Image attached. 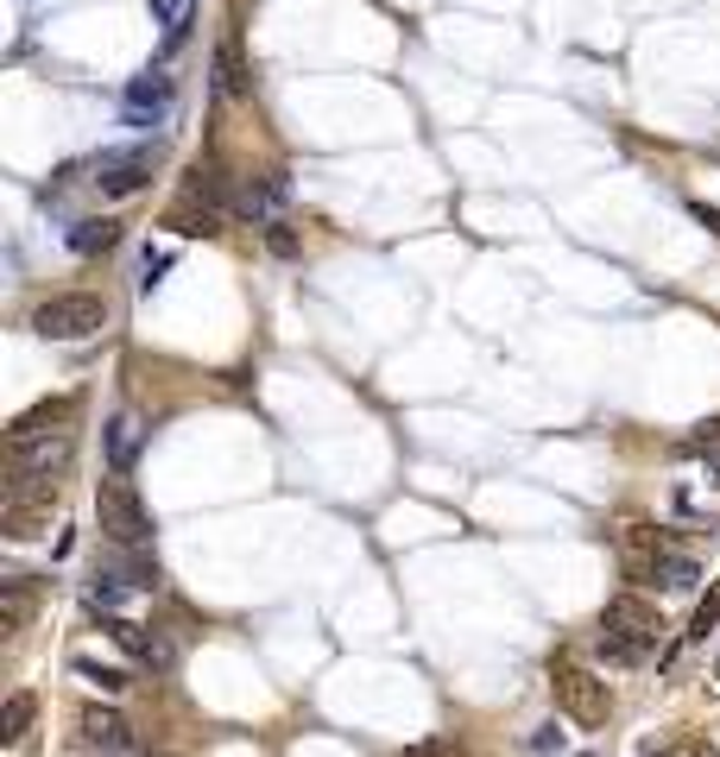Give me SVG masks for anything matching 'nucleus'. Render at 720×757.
Wrapping results in <instances>:
<instances>
[{"instance_id": "obj_11", "label": "nucleus", "mask_w": 720, "mask_h": 757, "mask_svg": "<svg viewBox=\"0 0 720 757\" xmlns=\"http://www.w3.org/2000/svg\"><path fill=\"white\" fill-rule=\"evenodd\" d=\"M45 423H70V398H57V404H38V410H26V417H20V423L7 429V442H26V436H52V429Z\"/></svg>"}, {"instance_id": "obj_15", "label": "nucleus", "mask_w": 720, "mask_h": 757, "mask_svg": "<svg viewBox=\"0 0 720 757\" xmlns=\"http://www.w3.org/2000/svg\"><path fill=\"white\" fill-rule=\"evenodd\" d=\"M133 449H139V429H133L127 417H114V423H108V461H114V474H127Z\"/></svg>"}, {"instance_id": "obj_22", "label": "nucleus", "mask_w": 720, "mask_h": 757, "mask_svg": "<svg viewBox=\"0 0 720 757\" xmlns=\"http://www.w3.org/2000/svg\"><path fill=\"white\" fill-rule=\"evenodd\" d=\"M266 247L279 252V259H297V234H291L284 222H272V227H266Z\"/></svg>"}, {"instance_id": "obj_19", "label": "nucleus", "mask_w": 720, "mask_h": 757, "mask_svg": "<svg viewBox=\"0 0 720 757\" xmlns=\"http://www.w3.org/2000/svg\"><path fill=\"white\" fill-rule=\"evenodd\" d=\"M165 272H171V247H146L139 252V291H153Z\"/></svg>"}, {"instance_id": "obj_3", "label": "nucleus", "mask_w": 720, "mask_h": 757, "mask_svg": "<svg viewBox=\"0 0 720 757\" xmlns=\"http://www.w3.org/2000/svg\"><path fill=\"white\" fill-rule=\"evenodd\" d=\"M32 328H38L45 341H89L95 328H108V303L89 297V291H64V297H45V303H38Z\"/></svg>"}, {"instance_id": "obj_23", "label": "nucleus", "mask_w": 720, "mask_h": 757, "mask_svg": "<svg viewBox=\"0 0 720 757\" xmlns=\"http://www.w3.org/2000/svg\"><path fill=\"white\" fill-rule=\"evenodd\" d=\"M525 752H538V757L563 752V732H556V726H538V732H531V738H525Z\"/></svg>"}, {"instance_id": "obj_10", "label": "nucleus", "mask_w": 720, "mask_h": 757, "mask_svg": "<svg viewBox=\"0 0 720 757\" xmlns=\"http://www.w3.org/2000/svg\"><path fill=\"white\" fill-rule=\"evenodd\" d=\"M153 20L165 25V57H171L196 25V0H153Z\"/></svg>"}, {"instance_id": "obj_2", "label": "nucleus", "mask_w": 720, "mask_h": 757, "mask_svg": "<svg viewBox=\"0 0 720 757\" xmlns=\"http://www.w3.org/2000/svg\"><path fill=\"white\" fill-rule=\"evenodd\" d=\"M95 518H102L108 543H121V550H139L153 536V511H146V499H139V486L127 474H108L95 486Z\"/></svg>"}, {"instance_id": "obj_20", "label": "nucleus", "mask_w": 720, "mask_h": 757, "mask_svg": "<svg viewBox=\"0 0 720 757\" xmlns=\"http://www.w3.org/2000/svg\"><path fill=\"white\" fill-rule=\"evenodd\" d=\"M715 625H720V580L708 587V600L695 606V625H689V637H708Z\"/></svg>"}, {"instance_id": "obj_8", "label": "nucleus", "mask_w": 720, "mask_h": 757, "mask_svg": "<svg viewBox=\"0 0 720 757\" xmlns=\"http://www.w3.org/2000/svg\"><path fill=\"white\" fill-rule=\"evenodd\" d=\"M77 732H82V745H89V752L133 757V726L114 713V707H82V713H77Z\"/></svg>"}, {"instance_id": "obj_4", "label": "nucleus", "mask_w": 720, "mask_h": 757, "mask_svg": "<svg viewBox=\"0 0 720 757\" xmlns=\"http://www.w3.org/2000/svg\"><path fill=\"white\" fill-rule=\"evenodd\" d=\"M550 688H556V707H563L575 726H607V713H614V688L594 676V669L563 663V669L550 676Z\"/></svg>"}, {"instance_id": "obj_13", "label": "nucleus", "mask_w": 720, "mask_h": 757, "mask_svg": "<svg viewBox=\"0 0 720 757\" xmlns=\"http://www.w3.org/2000/svg\"><path fill=\"white\" fill-rule=\"evenodd\" d=\"M114 234H121V222H108V215H89V222H77L70 227V252H102V247H114Z\"/></svg>"}, {"instance_id": "obj_12", "label": "nucleus", "mask_w": 720, "mask_h": 757, "mask_svg": "<svg viewBox=\"0 0 720 757\" xmlns=\"http://www.w3.org/2000/svg\"><path fill=\"white\" fill-rule=\"evenodd\" d=\"M215 89H222V95H247V89H254L247 70H240V45H234V38L215 45Z\"/></svg>"}, {"instance_id": "obj_16", "label": "nucleus", "mask_w": 720, "mask_h": 757, "mask_svg": "<svg viewBox=\"0 0 720 757\" xmlns=\"http://www.w3.org/2000/svg\"><path fill=\"white\" fill-rule=\"evenodd\" d=\"M651 575L664 580V587H695V580H701V568H695L689 555H651Z\"/></svg>"}, {"instance_id": "obj_17", "label": "nucleus", "mask_w": 720, "mask_h": 757, "mask_svg": "<svg viewBox=\"0 0 720 757\" xmlns=\"http://www.w3.org/2000/svg\"><path fill=\"white\" fill-rule=\"evenodd\" d=\"M70 669H77V676H89L95 688H102V694H121V688H127V669H114V663H95V656H77Z\"/></svg>"}, {"instance_id": "obj_5", "label": "nucleus", "mask_w": 720, "mask_h": 757, "mask_svg": "<svg viewBox=\"0 0 720 757\" xmlns=\"http://www.w3.org/2000/svg\"><path fill=\"white\" fill-rule=\"evenodd\" d=\"M70 449H77V436H70V429L26 436V442H13V474H20V479H57L64 467H70Z\"/></svg>"}, {"instance_id": "obj_24", "label": "nucleus", "mask_w": 720, "mask_h": 757, "mask_svg": "<svg viewBox=\"0 0 720 757\" xmlns=\"http://www.w3.org/2000/svg\"><path fill=\"white\" fill-rule=\"evenodd\" d=\"M683 757H715V745H708V738H689V752Z\"/></svg>"}, {"instance_id": "obj_25", "label": "nucleus", "mask_w": 720, "mask_h": 757, "mask_svg": "<svg viewBox=\"0 0 720 757\" xmlns=\"http://www.w3.org/2000/svg\"><path fill=\"white\" fill-rule=\"evenodd\" d=\"M639 757H670V752L657 745V738H644V745H639Z\"/></svg>"}, {"instance_id": "obj_9", "label": "nucleus", "mask_w": 720, "mask_h": 757, "mask_svg": "<svg viewBox=\"0 0 720 757\" xmlns=\"http://www.w3.org/2000/svg\"><path fill=\"white\" fill-rule=\"evenodd\" d=\"M165 108H171V76H165V70H153V76H139V82H127V121H133V126L158 121Z\"/></svg>"}, {"instance_id": "obj_21", "label": "nucleus", "mask_w": 720, "mask_h": 757, "mask_svg": "<svg viewBox=\"0 0 720 757\" xmlns=\"http://www.w3.org/2000/svg\"><path fill=\"white\" fill-rule=\"evenodd\" d=\"M89 606H95V612H114V606H121V580L95 575V580H89Z\"/></svg>"}, {"instance_id": "obj_7", "label": "nucleus", "mask_w": 720, "mask_h": 757, "mask_svg": "<svg viewBox=\"0 0 720 757\" xmlns=\"http://www.w3.org/2000/svg\"><path fill=\"white\" fill-rule=\"evenodd\" d=\"M146 177H153V146L102 151V158H95V190H102V196H133Z\"/></svg>"}, {"instance_id": "obj_6", "label": "nucleus", "mask_w": 720, "mask_h": 757, "mask_svg": "<svg viewBox=\"0 0 720 757\" xmlns=\"http://www.w3.org/2000/svg\"><path fill=\"white\" fill-rule=\"evenodd\" d=\"M284 202H291V177H284V171H266L259 183L247 177V183L234 190V215H240V222H254V227H272Z\"/></svg>"}, {"instance_id": "obj_18", "label": "nucleus", "mask_w": 720, "mask_h": 757, "mask_svg": "<svg viewBox=\"0 0 720 757\" xmlns=\"http://www.w3.org/2000/svg\"><path fill=\"white\" fill-rule=\"evenodd\" d=\"M26 612H32L26 587H20V580H7V594H0V625H7V631H20V625H26Z\"/></svg>"}, {"instance_id": "obj_1", "label": "nucleus", "mask_w": 720, "mask_h": 757, "mask_svg": "<svg viewBox=\"0 0 720 757\" xmlns=\"http://www.w3.org/2000/svg\"><path fill=\"white\" fill-rule=\"evenodd\" d=\"M657 637H664L657 606H644L639 594H614L607 612H600V637H594V651L607 656V663H644Z\"/></svg>"}, {"instance_id": "obj_14", "label": "nucleus", "mask_w": 720, "mask_h": 757, "mask_svg": "<svg viewBox=\"0 0 720 757\" xmlns=\"http://www.w3.org/2000/svg\"><path fill=\"white\" fill-rule=\"evenodd\" d=\"M32 713H38V701H32L26 688H20V694H7V707H0V738H7V745H20V738L32 732Z\"/></svg>"}]
</instances>
